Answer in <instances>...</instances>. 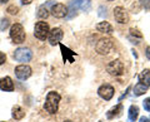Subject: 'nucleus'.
I'll use <instances>...</instances> for the list:
<instances>
[{
    "mask_svg": "<svg viewBox=\"0 0 150 122\" xmlns=\"http://www.w3.org/2000/svg\"><path fill=\"white\" fill-rule=\"evenodd\" d=\"M6 11H8L9 14H11V15H16L18 11H19V8L15 6V5H9L8 9H6Z\"/></svg>",
    "mask_w": 150,
    "mask_h": 122,
    "instance_id": "b1692460",
    "label": "nucleus"
},
{
    "mask_svg": "<svg viewBox=\"0 0 150 122\" xmlns=\"http://www.w3.org/2000/svg\"><path fill=\"white\" fill-rule=\"evenodd\" d=\"M64 122H73V121H70V120H67V121H64Z\"/></svg>",
    "mask_w": 150,
    "mask_h": 122,
    "instance_id": "72a5a7b5",
    "label": "nucleus"
},
{
    "mask_svg": "<svg viewBox=\"0 0 150 122\" xmlns=\"http://www.w3.org/2000/svg\"><path fill=\"white\" fill-rule=\"evenodd\" d=\"M148 88H149V86H146V84H144L142 82H139V83L135 84V87H134V95L135 96H142L148 91Z\"/></svg>",
    "mask_w": 150,
    "mask_h": 122,
    "instance_id": "f3484780",
    "label": "nucleus"
},
{
    "mask_svg": "<svg viewBox=\"0 0 150 122\" xmlns=\"http://www.w3.org/2000/svg\"><path fill=\"white\" fill-rule=\"evenodd\" d=\"M139 122H150V120L148 118V117H140V120H139Z\"/></svg>",
    "mask_w": 150,
    "mask_h": 122,
    "instance_id": "7c9ffc66",
    "label": "nucleus"
},
{
    "mask_svg": "<svg viewBox=\"0 0 150 122\" xmlns=\"http://www.w3.org/2000/svg\"><path fill=\"white\" fill-rule=\"evenodd\" d=\"M49 10H48V5L46 4H44V5L39 6V9H38V13H36V17L39 18V19H46V18L49 17Z\"/></svg>",
    "mask_w": 150,
    "mask_h": 122,
    "instance_id": "6ab92c4d",
    "label": "nucleus"
},
{
    "mask_svg": "<svg viewBox=\"0 0 150 122\" xmlns=\"http://www.w3.org/2000/svg\"><path fill=\"white\" fill-rule=\"evenodd\" d=\"M143 105H144V108L148 112H150V98H145V101H143Z\"/></svg>",
    "mask_w": 150,
    "mask_h": 122,
    "instance_id": "cd10ccee",
    "label": "nucleus"
},
{
    "mask_svg": "<svg viewBox=\"0 0 150 122\" xmlns=\"http://www.w3.org/2000/svg\"><path fill=\"white\" fill-rule=\"evenodd\" d=\"M114 87L110 86V84H103V86L99 87L98 90V95H99L103 100L105 101H110L112 96H114Z\"/></svg>",
    "mask_w": 150,
    "mask_h": 122,
    "instance_id": "1a4fd4ad",
    "label": "nucleus"
},
{
    "mask_svg": "<svg viewBox=\"0 0 150 122\" xmlns=\"http://www.w3.org/2000/svg\"><path fill=\"white\" fill-rule=\"evenodd\" d=\"M139 82L150 87V71L149 69H144V71L139 74Z\"/></svg>",
    "mask_w": 150,
    "mask_h": 122,
    "instance_id": "a211bd4d",
    "label": "nucleus"
},
{
    "mask_svg": "<svg viewBox=\"0 0 150 122\" xmlns=\"http://www.w3.org/2000/svg\"><path fill=\"white\" fill-rule=\"evenodd\" d=\"M80 9L84 11H89L91 9V1L90 0H83L81 1V5H80Z\"/></svg>",
    "mask_w": 150,
    "mask_h": 122,
    "instance_id": "5701e85b",
    "label": "nucleus"
},
{
    "mask_svg": "<svg viewBox=\"0 0 150 122\" xmlns=\"http://www.w3.org/2000/svg\"><path fill=\"white\" fill-rule=\"evenodd\" d=\"M60 50H62L64 62H74V55H76V54H75L73 50H70L68 47H65L64 44H60Z\"/></svg>",
    "mask_w": 150,
    "mask_h": 122,
    "instance_id": "ddd939ff",
    "label": "nucleus"
},
{
    "mask_svg": "<svg viewBox=\"0 0 150 122\" xmlns=\"http://www.w3.org/2000/svg\"><path fill=\"white\" fill-rule=\"evenodd\" d=\"M145 55H146V58L150 59V45L146 49H145Z\"/></svg>",
    "mask_w": 150,
    "mask_h": 122,
    "instance_id": "c756f323",
    "label": "nucleus"
},
{
    "mask_svg": "<svg viewBox=\"0 0 150 122\" xmlns=\"http://www.w3.org/2000/svg\"><path fill=\"white\" fill-rule=\"evenodd\" d=\"M130 32V35H133V37H138V38H143V34L140 33L138 29H134V28H131V29L129 30Z\"/></svg>",
    "mask_w": 150,
    "mask_h": 122,
    "instance_id": "393cba45",
    "label": "nucleus"
},
{
    "mask_svg": "<svg viewBox=\"0 0 150 122\" xmlns=\"http://www.w3.org/2000/svg\"><path fill=\"white\" fill-rule=\"evenodd\" d=\"M106 15H108V13H106V8L101 5V6L99 8V17H101V18H106Z\"/></svg>",
    "mask_w": 150,
    "mask_h": 122,
    "instance_id": "a878e982",
    "label": "nucleus"
},
{
    "mask_svg": "<svg viewBox=\"0 0 150 122\" xmlns=\"http://www.w3.org/2000/svg\"><path fill=\"white\" fill-rule=\"evenodd\" d=\"M11 116H13L14 120L19 121V120H21L23 117L25 116V111L23 110L20 106H14L13 110H11Z\"/></svg>",
    "mask_w": 150,
    "mask_h": 122,
    "instance_id": "dca6fc26",
    "label": "nucleus"
},
{
    "mask_svg": "<svg viewBox=\"0 0 150 122\" xmlns=\"http://www.w3.org/2000/svg\"><path fill=\"white\" fill-rule=\"evenodd\" d=\"M114 18L119 24H126V23H129V14L123 6H116L114 9Z\"/></svg>",
    "mask_w": 150,
    "mask_h": 122,
    "instance_id": "6e6552de",
    "label": "nucleus"
},
{
    "mask_svg": "<svg viewBox=\"0 0 150 122\" xmlns=\"http://www.w3.org/2000/svg\"><path fill=\"white\" fill-rule=\"evenodd\" d=\"M13 57L18 62H30L33 58V52L29 48H25V47H20V48L15 49Z\"/></svg>",
    "mask_w": 150,
    "mask_h": 122,
    "instance_id": "39448f33",
    "label": "nucleus"
},
{
    "mask_svg": "<svg viewBox=\"0 0 150 122\" xmlns=\"http://www.w3.org/2000/svg\"><path fill=\"white\" fill-rule=\"evenodd\" d=\"M62 97L58 92L55 91H50L48 95H46V100L44 103V110L50 115H55L59 110V103Z\"/></svg>",
    "mask_w": 150,
    "mask_h": 122,
    "instance_id": "f257e3e1",
    "label": "nucleus"
},
{
    "mask_svg": "<svg viewBox=\"0 0 150 122\" xmlns=\"http://www.w3.org/2000/svg\"><path fill=\"white\" fill-rule=\"evenodd\" d=\"M81 1H83V0H73V1L70 3L69 9H70V11H71V14L69 15V18H73L74 14H76V10H78V9L80 8V5H81Z\"/></svg>",
    "mask_w": 150,
    "mask_h": 122,
    "instance_id": "aec40b11",
    "label": "nucleus"
},
{
    "mask_svg": "<svg viewBox=\"0 0 150 122\" xmlns=\"http://www.w3.org/2000/svg\"><path fill=\"white\" fill-rule=\"evenodd\" d=\"M0 90L5 92H11L14 91V82L10 77H4L0 79Z\"/></svg>",
    "mask_w": 150,
    "mask_h": 122,
    "instance_id": "f8f14e48",
    "label": "nucleus"
},
{
    "mask_svg": "<svg viewBox=\"0 0 150 122\" xmlns=\"http://www.w3.org/2000/svg\"><path fill=\"white\" fill-rule=\"evenodd\" d=\"M10 38L13 40V43H15V44L24 43L25 38H26V34H25V30H24V28H23L21 24L15 23V24L11 25V28H10Z\"/></svg>",
    "mask_w": 150,
    "mask_h": 122,
    "instance_id": "f03ea898",
    "label": "nucleus"
},
{
    "mask_svg": "<svg viewBox=\"0 0 150 122\" xmlns=\"http://www.w3.org/2000/svg\"><path fill=\"white\" fill-rule=\"evenodd\" d=\"M51 14L58 19L65 18L68 15V6H65L64 4H55V5L51 6Z\"/></svg>",
    "mask_w": 150,
    "mask_h": 122,
    "instance_id": "9b49d317",
    "label": "nucleus"
},
{
    "mask_svg": "<svg viewBox=\"0 0 150 122\" xmlns=\"http://www.w3.org/2000/svg\"><path fill=\"white\" fill-rule=\"evenodd\" d=\"M49 32H50V28L49 24L45 22H38L35 24L34 28V35L35 38H38L39 40H45L49 35Z\"/></svg>",
    "mask_w": 150,
    "mask_h": 122,
    "instance_id": "7ed1b4c3",
    "label": "nucleus"
},
{
    "mask_svg": "<svg viewBox=\"0 0 150 122\" xmlns=\"http://www.w3.org/2000/svg\"><path fill=\"white\" fill-rule=\"evenodd\" d=\"M0 122H4V121H0Z\"/></svg>",
    "mask_w": 150,
    "mask_h": 122,
    "instance_id": "f704fd0d",
    "label": "nucleus"
},
{
    "mask_svg": "<svg viewBox=\"0 0 150 122\" xmlns=\"http://www.w3.org/2000/svg\"><path fill=\"white\" fill-rule=\"evenodd\" d=\"M8 1H9V0H0V4H5Z\"/></svg>",
    "mask_w": 150,
    "mask_h": 122,
    "instance_id": "473e14b6",
    "label": "nucleus"
},
{
    "mask_svg": "<svg viewBox=\"0 0 150 122\" xmlns=\"http://www.w3.org/2000/svg\"><path fill=\"white\" fill-rule=\"evenodd\" d=\"M140 1V4H142V6L144 8V9H150V0H139Z\"/></svg>",
    "mask_w": 150,
    "mask_h": 122,
    "instance_id": "bb28decb",
    "label": "nucleus"
},
{
    "mask_svg": "<svg viewBox=\"0 0 150 122\" xmlns=\"http://www.w3.org/2000/svg\"><path fill=\"white\" fill-rule=\"evenodd\" d=\"M31 1L33 0H21V4H24V5H29Z\"/></svg>",
    "mask_w": 150,
    "mask_h": 122,
    "instance_id": "2f4dec72",
    "label": "nucleus"
},
{
    "mask_svg": "<svg viewBox=\"0 0 150 122\" xmlns=\"http://www.w3.org/2000/svg\"><path fill=\"white\" fill-rule=\"evenodd\" d=\"M138 116H139V107L137 105L130 106V108H129V120L134 122L135 120L138 118Z\"/></svg>",
    "mask_w": 150,
    "mask_h": 122,
    "instance_id": "412c9836",
    "label": "nucleus"
},
{
    "mask_svg": "<svg viewBox=\"0 0 150 122\" xmlns=\"http://www.w3.org/2000/svg\"><path fill=\"white\" fill-rule=\"evenodd\" d=\"M96 30L100 33H106V34H111L114 32L112 27L108 22H100L99 24H96Z\"/></svg>",
    "mask_w": 150,
    "mask_h": 122,
    "instance_id": "2eb2a0df",
    "label": "nucleus"
},
{
    "mask_svg": "<svg viewBox=\"0 0 150 122\" xmlns=\"http://www.w3.org/2000/svg\"><path fill=\"white\" fill-rule=\"evenodd\" d=\"M106 71L111 76H121L124 73V64L120 59H115V60H111V62L106 65Z\"/></svg>",
    "mask_w": 150,
    "mask_h": 122,
    "instance_id": "423d86ee",
    "label": "nucleus"
},
{
    "mask_svg": "<svg viewBox=\"0 0 150 122\" xmlns=\"http://www.w3.org/2000/svg\"><path fill=\"white\" fill-rule=\"evenodd\" d=\"M64 37V33L60 28H54L49 32V35H48V39H49V43L51 45H56L60 43V40L63 39Z\"/></svg>",
    "mask_w": 150,
    "mask_h": 122,
    "instance_id": "9d476101",
    "label": "nucleus"
},
{
    "mask_svg": "<svg viewBox=\"0 0 150 122\" xmlns=\"http://www.w3.org/2000/svg\"><path fill=\"white\" fill-rule=\"evenodd\" d=\"M6 62V55L3 53V52H0V65L1 64H4Z\"/></svg>",
    "mask_w": 150,
    "mask_h": 122,
    "instance_id": "c85d7f7f",
    "label": "nucleus"
},
{
    "mask_svg": "<svg viewBox=\"0 0 150 122\" xmlns=\"http://www.w3.org/2000/svg\"><path fill=\"white\" fill-rule=\"evenodd\" d=\"M15 76L19 78V79H21V81H25V79H28L30 76H31V67H29L28 64H20V65H18V67H15Z\"/></svg>",
    "mask_w": 150,
    "mask_h": 122,
    "instance_id": "0eeeda50",
    "label": "nucleus"
},
{
    "mask_svg": "<svg viewBox=\"0 0 150 122\" xmlns=\"http://www.w3.org/2000/svg\"><path fill=\"white\" fill-rule=\"evenodd\" d=\"M112 48H114V43H112V40L110 38H101L95 45V50L103 55L109 54Z\"/></svg>",
    "mask_w": 150,
    "mask_h": 122,
    "instance_id": "20e7f679",
    "label": "nucleus"
},
{
    "mask_svg": "<svg viewBox=\"0 0 150 122\" xmlns=\"http://www.w3.org/2000/svg\"><path fill=\"white\" fill-rule=\"evenodd\" d=\"M121 112H123V105L119 103V105H116L115 107H112L111 110H109V111L106 112V117L109 120H112V118H115V117L120 116Z\"/></svg>",
    "mask_w": 150,
    "mask_h": 122,
    "instance_id": "4468645a",
    "label": "nucleus"
},
{
    "mask_svg": "<svg viewBox=\"0 0 150 122\" xmlns=\"http://www.w3.org/2000/svg\"><path fill=\"white\" fill-rule=\"evenodd\" d=\"M10 27V20L6 19V18H3V19H0V32H4L5 29Z\"/></svg>",
    "mask_w": 150,
    "mask_h": 122,
    "instance_id": "4be33fe9",
    "label": "nucleus"
}]
</instances>
